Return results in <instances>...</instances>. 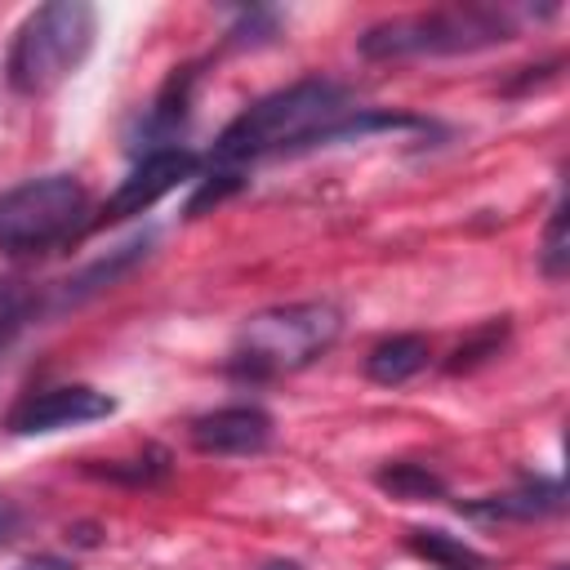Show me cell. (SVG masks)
I'll list each match as a JSON object with an SVG mask.
<instances>
[{"mask_svg":"<svg viewBox=\"0 0 570 570\" xmlns=\"http://www.w3.org/2000/svg\"><path fill=\"white\" fill-rule=\"evenodd\" d=\"M361 107H352V94L338 80L325 76H307L294 80L267 98H258L254 107H245L214 142L209 165L214 169H236L276 151H294V147H312V142H330V134L356 116Z\"/></svg>","mask_w":570,"mask_h":570,"instance_id":"6da1fadb","label":"cell"},{"mask_svg":"<svg viewBox=\"0 0 570 570\" xmlns=\"http://www.w3.org/2000/svg\"><path fill=\"white\" fill-rule=\"evenodd\" d=\"M517 36V22L508 9L494 4H450L428 13H401L387 22H374L356 49L374 62L392 58H445V53H476L490 45H508Z\"/></svg>","mask_w":570,"mask_h":570,"instance_id":"7a4b0ae2","label":"cell"},{"mask_svg":"<svg viewBox=\"0 0 570 570\" xmlns=\"http://www.w3.org/2000/svg\"><path fill=\"white\" fill-rule=\"evenodd\" d=\"M94 31H98V9L85 0H53L27 13L4 58L9 89L22 98H40L58 89L94 49Z\"/></svg>","mask_w":570,"mask_h":570,"instance_id":"3957f363","label":"cell"},{"mask_svg":"<svg viewBox=\"0 0 570 570\" xmlns=\"http://www.w3.org/2000/svg\"><path fill=\"white\" fill-rule=\"evenodd\" d=\"M343 330L334 303H289L245 321L227 370L236 379H272L312 365Z\"/></svg>","mask_w":570,"mask_h":570,"instance_id":"277c9868","label":"cell"},{"mask_svg":"<svg viewBox=\"0 0 570 570\" xmlns=\"http://www.w3.org/2000/svg\"><path fill=\"white\" fill-rule=\"evenodd\" d=\"M89 214V191L76 174H40L0 191V249L40 254L62 245Z\"/></svg>","mask_w":570,"mask_h":570,"instance_id":"5b68a950","label":"cell"},{"mask_svg":"<svg viewBox=\"0 0 570 570\" xmlns=\"http://www.w3.org/2000/svg\"><path fill=\"white\" fill-rule=\"evenodd\" d=\"M196 169H200V156H196V151H187V147H178V142H169V147H151V151L120 178V187L107 196L102 218L116 223V218L147 214V209H151L156 200H165L178 183L196 178Z\"/></svg>","mask_w":570,"mask_h":570,"instance_id":"8992f818","label":"cell"},{"mask_svg":"<svg viewBox=\"0 0 570 570\" xmlns=\"http://www.w3.org/2000/svg\"><path fill=\"white\" fill-rule=\"evenodd\" d=\"M107 414H116V401L107 392H98L89 383H62V387H45V392H31L27 401H18L4 428L13 436H45V432L98 423Z\"/></svg>","mask_w":570,"mask_h":570,"instance_id":"52a82bcc","label":"cell"},{"mask_svg":"<svg viewBox=\"0 0 570 570\" xmlns=\"http://www.w3.org/2000/svg\"><path fill=\"white\" fill-rule=\"evenodd\" d=\"M272 441V414L258 405H223L191 423V445L200 454H258Z\"/></svg>","mask_w":570,"mask_h":570,"instance_id":"ba28073f","label":"cell"},{"mask_svg":"<svg viewBox=\"0 0 570 570\" xmlns=\"http://www.w3.org/2000/svg\"><path fill=\"white\" fill-rule=\"evenodd\" d=\"M561 503H566V490L557 485V481H525L521 490H512V494H490V499H481V503H459V512H468V517H485V521H530V517H548V512H561Z\"/></svg>","mask_w":570,"mask_h":570,"instance_id":"9c48e42d","label":"cell"},{"mask_svg":"<svg viewBox=\"0 0 570 570\" xmlns=\"http://www.w3.org/2000/svg\"><path fill=\"white\" fill-rule=\"evenodd\" d=\"M428 356H432V347H428L423 334H392V338H383V343L365 356V374H370L374 383L396 387V383L414 379V374L428 365Z\"/></svg>","mask_w":570,"mask_h":570,"instance_id":"30bf717a","label":"cell"},{"mask_svg":"<svg viewBox=\"0 0 570 570\" xmlns=\"http://www.w3.org/2000/svg\"><path fill=\"white\" fill-rule=\"evenodd\" d=\"M142 249H147V240H129V245H120L111 258H102L98 267H89L85 276L67 281V289H62V307H67V303H80V298H89V294H98V289H107L116 276H125V272L142 258Z\"/></svg>","mask_w":570,"mask_h":570,"instance_id":"8fae6325","label":"cell"},{"mask_svg":"<svg viewBox=\"0 0 570 570\" xmlns=\"http://www.w3.org/2000/svg\"><path fill=\"white\" fill-rule=\"evenodd\" d=\"M379 485L392 494V499H405V503H423V499H441L445 494V481L419 463H392L379 472Z\"/></svg>","mask_w":570,"mask_h":570,"instance_id":"7c38bea8","label":"cell"},{"mask_svg":"<svg viewBox=\"0 0 570 570\" xmlns=\"http://www.w3.org/2000/svg\"><path fill=\"white\" fill-rule=\"evenodd\" d=\"M410 548H414V552H423L428 561H436L441 570H476V566H481V557H476L472 548L454 543V539H450V534H441V530H414Z\"/></svg>","mask_w":570,"mask_h":570,"instance_id":"4fadbf2b","label":"cell"},{"mask_svg":"<svg viewBox=\"0 0 570 570\" xmlns=\"http://www.w3.org/2000/svg\"><path fill=\"white\" fill-rule=\"evenodd\" d=\"M31 312H36V294L22 285V281H13V276H0V352L13 343V334L31 321Z\"/></svg>","mask_w":570,"mask_h":570,"instance_id":"5bb4252c","label":"cell"},{"mask_svg":"<svg viewBox=\"0 0 570 570\" xmlns=\"http://www.w3.org/2000/svg\"><path fill=\"white\" fill-rule=\"evenodd\" d=\"M94 476H107V481H125V485H151L169 472V454L165 450H147L142 459H111L107 468H89Z\"/></svg>","mask_w":570,"mask_h":570,"instance_id":"9a60e30c","label":"cell"},{"mask_svg":"<svg viewBox=\"0 0 570 570\" xmlns=\"http://www.w3.org/2000/svg\"><path fill=\"white\" fill-rule=\"evenodd\" d=\"M566 258H570V249H566V209L557 205L552 218H548V232H543V249H539L543 276L561 281V276H566Z\"/></svg>","mask_w":570,"mask_h":570,"instance_id":"2e32d148","label":"cell"},{"mask_svg":"<svg viewBox=\"0 0 570 570\" xmlns=\"http://www.w3.org/2000/svg\"><path fill=\"white\" fill-rule=\"evenodd\" d=\"M18 530H22V512H18L9 499H0V548H4V543H13V539H18Z\"/></svg>","mask_w":570,"mask_h":570,"instance_id":"e0dca14e","label":"cell"},{"mask_svg":"<svg viewBox=\"0 0 570 570\" xmlns=\"http://www.w3.org/2000/svg\"><path fill=\"white\" fill-rule=\"evenodd\" d=\"M13 570H76L67 557H53V552H40V557H27V561H18Z\"/></svg>","mask_w":570,"mask_h":570,"instance_id":"ac0fdd59","label":"cell"},{"mask_svg":"<svg viewBox=\"0 0 570 570\" xmlns=\"http://www.w3.org/2000/svg\"><path fill=\"white\" fill-rule=\"evenodd\" d=\"M263 570H298L294 561H272V566H263Z\"/></svg>","mask_w":570,"mask_h":570,"instance_id":"d6986e66","label":"cell"}]
</instances>
